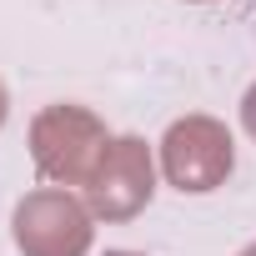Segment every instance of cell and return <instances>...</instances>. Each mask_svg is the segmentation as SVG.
Masks as SVG:
<instances>
[{
  "instance_id": "7",
  "label": "cell",
  "mask_w": 256,
  "mask_h": 256,
  "mask_svg": "<svg viewBox=\"0 0 256 256\" xmlns=\"http://www.w3.org/2000/svg\"><path fill=\"white\" fill-rule=\"evenodd\" d=\"M106 256H136V251H106Z\"/></svg>"
},
{
  "instance_id": "1",
  "label": "cell",
  "mask_w": 256,
  "mask_h": 256,
  "mask_svg": "<svg viewBox=\"0 0 256 256\" xmlns=\"http://www.w3.org/2000/svg\"><path fill=\"white\" fill-rule=\"evenodd\" d=\"M110 136L106 126L86 110V106H50L36 116L30 126V156H36V171L46 181H60V186H86L106 156Z\"/></svg>"
},
{
  "instance_id": "6",
  "label": "cell",
  "mask_w": 256,
  "mask_h": 256,
  "mask_svg": "<svg viewBox=\"0 0 256 256\" xmlns=\"http://www.w3.org/2000/svg\"><path fill=\"white\" fill-rule=\"evenodd\" d=\"M0 120H6V86H0Z\"/></svg>"
},
{
  "instance_id": "8",
  "label": "cell",
  "mask_w": 256,
  "mask_h": 256,
  "mask_svg": "<svg viewBox=\"0 0 256 256\" xmlns=\"http://www.w3.org/2000/svg\"><path fill=\"white\" fill-rule=\"evenodd\" d=\"M241 256H256V241H251V246H246V251H241Z\"/></svg>"
},
{
  "instance_id": "5",
  "label": "cell",
  "mask_w": 256,
  "mask_h": 256,
  "mask_svg": "<svg viewBox=\"0 0 256 256\" xmlns=\"http://www.w3.org/2000/svg\"><path fill=\"white\" fill-rule=\"evenodd\" d=\"M246 131H251V136H256V86H251V90H246Z\"/></svg>"
},
{
  "instance_id": "2",
  "label": "cell",
  "mask_w": 256,
  "mask_h": 256,
  "mask_svg": "<svg viewBox=\"0 0 256 256\" xmlns=\"http://www.w3.org/2000/svg\"><path fill=\"white\" fill-rule=\"evenodd\" d=\"M161 166H166V181L176 191H191V196L216 191L236 166L231 131L221 120H211V116H186L161 141Z\"/></svg>"
},
{
  "instance_id": "4",
  "label": "cell",
  "mask_w": 256,
  "mask_h": 256,
  "mask_svg": "<svg viewBox=\"0 0 256 256\" xmlns=\"http://www.w3.org/2000/svg\"><path fill=\"white\" fill-rule=\"evenodd\" d=\"M156 191V171H151V151L141 136H116L96 166V176L86 181V201L90 216L106 221H131Z\"/></svg>"
},
{
  "instance_id": "3",
  "label": "cell",
  "mask_w": 256,
  "mask_h": 256,
  "mask_svg": "<svg viewBox=\"0 0 256 256\" xmlns=\"http://www.w3.org/2000/svg\"><path fill=\"white\" fill-rule=\"evenodd\" d=\"M16 246L20 256H86L90 251V206H80L60 186H40L16 206Z\"/></svg>"
}]
</instances>
